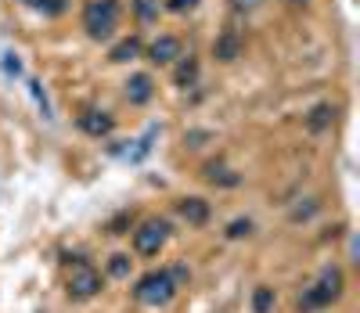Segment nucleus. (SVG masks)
I'll return each instance as SVG.
<instances>
[{
  "label": "nucleus",
  "instance_id": "nucleus-2",
  "mask_svg": "<svg viewBox=\"0 0 360 313\" xmlns=\"http://www.w3.org/2000/svg\"><path fill=\"white\" fill-rule=\"evenodd\" d=\"M180 285H176V277L169 270H148L137 277V285H134V299L148 309H162L176 299Z\"/></svg>",
  "mask_w": 360,
  "mask_h": 313
},
{
  "label": "nucleus",
  "instance_id": "nucleus-16",
  "mask_svg": "<svg viewBox=\"0 0 360 313\" xmlns=\"http://www.w3.org/2000/svg\"><path fill=\"white\" fill-rule=\"evenodd\" d=\"M137 54H141V40H137V37H130V40H123V44H115L108 58L115 61V65H127V61H134Z\"/></svg>",
  "mask_w": 360,
  "mask_h": 313
},
{
  "label": "nucleus",
  "instance_id": "nucleus-19",
  "mask_svg": "<svg viewBox=\"0 0 360 313\" xmlns=\"http://www.w3.org/2000/svg\"><path fill=\"white\" fill-rule=\"evenodd\" d=\"M314 212H317V202H314V198H307V205H295V209H292V224H303V220H310Z\"/></svg>",
  "mask_w": 360,
  "mask_h": 313
},
{
  "label": "nucleus",
  "instance_id": "nucleus-22",
  "mask_svg": "<svg viewBox=\"0 0 360 313\" xmlns=\"http://www.w3.org/2000/svg\"><path fill=\"white\" fill-rule=\"evenodd\" d=\"M134 8H137L141 18H152V15H155V4H152V0H134Z\"/></svg>",
  "mask_w": 360,
  "mask_h": 313
},
{
  "label": "nucleus",
  "instance_id": "nucleus-3",
  "mask_svg": "<svg viewBox=\"0 0 360 313\" xmlns=\"http://www.w3.org/2000/svg\"><path fill=\"white\" fill-rule=\"evenodd\" d=\"M119 22H123V4H119V0H90L83 8V29H86V37L98 40V44L115 37Z\"/></svg>",
  "mask_w": 360,
  "mask_h": 313
},
{
  "label": "nucleus",
  "instance_id": "nucleus-10",
  "mask_svg": "<svg viewBox=\"0 0 360 313\" xmlns=\"http://www.w3.org/2000/svg\"><path fill=\"white\" fill-rule=\"evenodd\" d=\"M202 177H205L209 184H217V187H238V184H242V173H234V170L224 166V162H209V166L202 170Z\"/></svg>",
  "mask_w": 360,
  "mask_h": 313
},
{
  "label": "nucleus",
  "instance_id": "nucleus-1",
  "mask_svg": "<svg viewBox=\"0 0 360 313\" xmlns=\"http://www.w3.org/2000/svg\"><path fill=\"white\" fill-rule=\"evenodd\" d=\"M346 292V274L342 267H324L317 274V281L310 288H303V295H299V309L303 313H317V309H328L332 302H339Z\"/></svg>",
  "mask_w": 360,
  "mask_h": 313
},
{
  "label": "nucleus",
  "instance_id": "nucleus-8",
  "mask_svg": "<svg viewBox=\"0 0 360 313\" xmlns=\"http://www.w3.org/2000/svg\"><path fill=\"white\" fill-rule=\"evenodd\" d=\"M180 54H184V47H180V40L169 37V33H162L159 40L148 44V61H152V65H173Z\"/></svg>",
  "mask_w": 360,
  "mask_h": 313
},
{
  "label": "nucleus",
  "instance_id": "nucleus-17",
  "mask_svg": "<svg viewBox=\"0 0 360 313\" xmlns=\"http://www.w3.org/2000/svg\"><path fill=\"white\" fill-rule=\"evenodd\" d=\"M130 270H134L130 253H112V256H108V277L123 281V277H130Z\"/></svg>",
  "mask_w": 360,
  "mask_h": 313
},
{
  "label": "nucleus",
  "instance_id": "nucleus-23",
  "mask_svg": "<svg viewBox=\"0 0 360 313\" xmlns=\"http://www.w3.org/2000/svg\"><path fill=\"white\" fill-rule=\"evenodd\" d=\"M169 274H173V277H176V285H188V281H191V270H188V267H184V263H176V267H173V270H169Z\"/></svg>",
  "mask_w": 360,
  "mask_h": 313
},
{
  "label": "nucleus",
  "instance_id": "nucleus-15",
  "mask_svg": "<svg viewBox=\"0 0 360 313\" xmlns=\"http://www.w3.org/2000/svg\"><path fill=\"white\" fill-rule=\"evenodd\" d=\"M252 234H256V220H249V216H238V220H231L227 231H224L227 241H242V238H252Z\"/></svg>",
  "mask_w": 360,
  "mask_h": 313
},
{
  "label": "nucleus",
  "instance_id": "nucleus-5",
  "mask_svg": "<svg viewBox=\"0 0 360 313\" xmlns=\"http://www.w3.org/2000/svg\"><path fill=\"white\" fill-rule=\"evenodd\" d=\"M169 234H173L169 220H162V216H148V220H141L134 227V253L144 256V260L159 256L166 248V241H169Z\"/></svg>",
  "mask_w": 360,
  "mask_h": 313
},
{
  "label": "nucleus",
  "instance_id": "nucleus-9",
  "mask_svg": "<svg viewBox=\"0 0 360 313\" xmlns=\"http://www.w3.org/2000/svg\"><path fill=\"white\" fill-rule=\"evenodd\" d=\"M152 98H155V79L148 72H134L127 79V101L130 105H148Z\"/></svg>",
  "mask_w": 360,
  "mask_h": 313
},
{
  "label": "nucleus",
  "instance_id": "nucleus-13",
  "mask_svg": "<svg viewBox=\"0 0 360 313\" xmlns=\"http://www.w3.org/2000/svg\"><path fill=\"white\" fill-rule=\"evenodd\" d=\"M332 122H335V105H328V101L314 105L310 115H307V127H310L314 134H324L328 127H332Z\"/></svg>",
  "mask_w": 360,
  "mask_h": 313
},
{
  "label": "nucleus",
  "instance_id": "nucleus-12",
  "mask_svg": "<svg viewBox=\"0 0 360 313\" xmlns=\"http://www.w3.org/2000/svg\"><path fill=\"white\" fill-rule=\"evenodd\" d=\"M198 72H202L198 58H195V54H188V58L180 54V65H176V72H173V83L188 90V87H195V83H198Z\"/></svg>",
  "mask_w": 360,
  "mask_h": 313
},
{
  "label": "nucleus",
  "instance_id": "nucleus-20",
  "mask_svg": "<svg viewBox=\"0 0 360 313\" xmlns=\"http://www.w3.org/2000/svg\"><path fill=\"white\" fill-rule=\"evenodd\" d=\"M202 4V0H166V11H173V15H188V11H195Z\"/></svg>",
  "mask_w": 360,
  "mask_h": 313
},
{
  "label": "nucleus",
  "instance_id": "nucleus-4",
  "mask_svg": "<svg viewBox=\"0 0 360 313\" xmlns=\"http://www.w3.org/2000/svg\"><path fill=\"white\" fill-rule=\"evenodd\" d=\"M62 263L69 267V274H65V292H69V299H94V295L105 288L101 270L90 263V260H83V256H65Z\"/></svg>",
  "mask_w": 360,
  "mask_h": 313
},
{
  "label": "nucleus",
  "instance_id": "nucleus-25",
  "mask_svg": "<svg viewBox=\"0 0 360 313\" xmlns=\"http://www.w3.org/2000/svg\"><path fill=\"white\" fill-rule=\"evenodd\" d=\"M288 4H307V0H288Z\"/></svg>",
  "mask_w": 360,
  "mask_h": 313
},
{
  "label": "nucleus",
  "instance_id": "nucleus-18",
  "mask_svg": "<svg viewBox=\"0 0 360 313\" xmlns=\"http://www.w3.org/2000/svg\"><path fill=\"white\" fill-rule=\"evenodd\" d=\"M25 8H33V11H40V15H62L65 8H69V0H22Z\"/></svg>",
  "mask_w": 360,
  "mask_h": 313
},
{
  "label": "nucleus",
  "instance_id": "nucleus-24",
  "mask_svg": "<svg viewBox=\"0 0 360 313\" xmlns=\"http://www.w3.org/2000/svg\"><path fill=\"white\" fill-rule=\"evenodd\" d=\"M259 4H263V0H231V8H234V11H256Z\"/></svg>",
  "mask_w": 360,
  "mask_h": 313
},
{
  "label": "nucleus",
  "instance_id": "nucleus-7",
  "mask_svg": "<svg viewBox=\"0 0 360 313\" xmlns=\"http://www.w3.org/2000/svg\"><path fill=\"white\" fill-rule=\"evenodd\" d=\"M76 122H79V130H83L86 137H98V141L108 137V134L115 130V119H112L108 112H101V108H86Z\"/></svg>",
  "mask_w": 360,
  "mask_h": 313
},
{
  "label": "nucleus",
  "instance_id": "nucleus-14",
  "mask_svg": "<svg viewBox=\"0 0 360 313\" xmlns=\"http://www.w3.org/2000/svg\"><path fill=\"white\" fill-rule=\"evenodd\" d=\"M249 306H252V313H274V306H278V292L270 288V285H256Z\"/></svg>",
  "mask_w": 360,
  "mask_h": 313
},
{
  "label": "nucleus",
  "instance_id": "nucleus-21",
  "mask_svg": "<svg viewBox=\"0 0 360 313\" xmlns=\"http://www.w3.org/2000/svg\"><path fill=\"white\" fill-rule=\"evenodd\" d=\"M202 141H209L205 130H191V134H184V144H188V148H202Z\"/></svg>",
  "mask_w": 360,
  "mask_h": 313
},
{
  "label": "nucleus",
  "instance_id": "nucleus-6",
  "mask_svg": "<svg viewBox=\"0 0 360 313\" xmlns=\"http://www.w3.org/2000/svg\"><path fill=\"white\" fill-rule=\"evenodd\" d=\"M176 216H180L188 227H205L209 216H213V205H209L205 198H198V195H188V198L176 202Z\"/></svg>",
  "mask_w": 360,
  "mask_h": 313
},
{
  "label": "nucleus",
  "instance_id": "nucleus-11",
  "mask_svg": "<svg viewBox=\"0 0 360 313\" xmlns=\"http://www.w3.org/2000/svg\"><path fill=\"white\" fill-rule=\"evenodd\" d=\"M213 54L220 61H234L238 54H242V37H238L234 29H224V33L217 37V44H213Z\"/></svg>",
  "mask_w": 360,
  "mask_h": 313
}]
</instances>
